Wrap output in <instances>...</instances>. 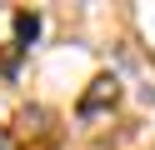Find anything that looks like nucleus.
<instances>
[{"mask_svg":"<svg viewBox=\"0 0 155 150\" xmlns=\"http://www.w3.org/2000/svg\"><path fill=\"white\" fill-rule=\"evenodd\" d=\"M115 100H120V80H115V75H95L90 90L80 95V105H75V115H80V120H95L100 110H115Z\"/></svg>","mask_w":155,"mask_h":150,"instance_id":"nucleus-1","label":"nucleus"},{"mask_svg":"<svg viewBox=\"0 0 155 150\" xmlns=\"http://www.w3.org/2000/svg\"><path fill=\"white\" fill-rule=\"evenodd\" d=\"M35 35H40V15H35V10H20V15H15V50H30Z\"/></svg>","mask_w":155,"mask_h":150,"instance_id":"nucleus-2","label":"nucleus"},{"mask_svg":"<svg viewBox=\"0 0 155 150\" xmlns=\"http://www.w3.org/2000/svg\"><path fill=\"white\" fill-rule=\"evenodd\" d=\"M0 150H10V135H5V130H0Z\"/></svg>","mask_w":155,"mask_h":150,"instance_id":"nucleus-3","label":"nucleus"}]
</instances>
